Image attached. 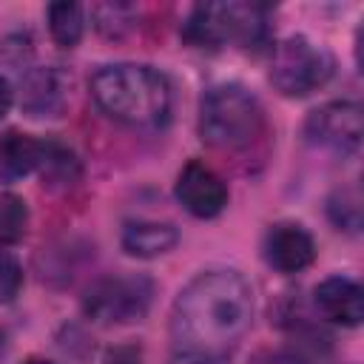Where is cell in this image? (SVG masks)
I'll list each match as a JSON object with an SVG mask.
<instances>
[{
	"mask_svg": "<svg viewBox=\"0 0 364 364\" xmlns=\"http://www.w3.org/2000/svg\"><path fill=\"white\" fill-rule=\"evenodd\" d=\"M264 108L239 82L213 85L199 105V134L222 154L253 151L264 136Z\"/></svg>",
	"mask_w": 364,
	"mask_h": 364,
	"instance_id": "cell-3",
	"label": "cell"
},
{
	"mask_svg": "<svg viewBox=\"0 0 364 364\" xmlns=\"http://www.w3.org/2000/svg\"><path fill=\"white\" fill-rule=\"evenodd\" d=\"M23 287V267L20 262L9 253L0 250V301H11Z\"/></svg>",
	"mask_w": 364,
	"mask_h": 364,
	"instance_id": "cell-19",
	"label": "cell"
},
{
	"mask_svg": "<svg viewBox=\"0 0 364 364\" xmlns=\"http://www.w3.org/2000/svg\"><path fill=\"white\" fill-rule=\"evenodd\" d=\"M264 256L279 273H299L316 259V242L301 225L279 222L264 239Z\"/></svg>",
	"mask_w": 364,
	"mask_h": 364,
	"instance_id": "cell-10",
	"label": "cell"
},
{
	"mask_svg": "<svg viewBox=\"0 0 364 364\" xmlns=\"http://www.w3.org/2000/svg\"><path fill=\"white\" fill-rule=\"evenodd\" d=\"M313 299H316L318 313L327 321H336L344 327H358L364 318V293L353 279L330 276L316 287Z\"/></svg>",
	"mask_w": 364,
	"mask_h": 364,
	"instance_id": "cell-11",
	"label": "cell"
},
{
	"mask_svg": "<svg viewBox=\"0 0 364 364\" xmlns=\"http://www.w3.org/2000/svg\"><path fill=\"white\" fill-rule=\"evenodd\" d=\"M154 299V282L145 276H114L88 287L85 313L100 324L139 321Z\"/></svg>",
	"mask_w": 364,
	"mask_h": 364,
	"instance_id": "cell-6",
	"label": "cell"
},
{
	"mask_svg": "<svg viewBox=\"0 0 364 364\" xmlns=\"http://www.w3.org/2000/svg\"><path fill=\"white\" fill-rule=\"evenodd\" d=\"M91 14L97 20V28L105 37H122L136 20V9L128 3H100V6H94Z\"/></svg>",
	"mask_w": 364,
	"mask_h": 364,
	"instance_id": "cell-18",
	"label": "cell"
},
{
	"mask_svg": "<svg viewBox=\"0 0 364 364\" xmlns=\"http://www.w3.org/2000/svg\"><path fill=\"white\" fill-rule=\"evenodd\" d=\"M179 242V230L168 222H131L122 230V247L131 256L154 259L168 253Z\"/></svg>",
	"mask_w": 364,
	"mask_h": 364,
	"instance_id": "cell-12",
	"label": "cell"
},
{
	"mask_svg": "<svg viewBox=\"0 0 364 364\" xmlns=\"http://www.w3.org/2000/svg\"><path fill=\"white\" fill-rule=\"evenodd\" d=\"M48 31L54 37L57 46L63 48H74L82 40V28H85V17H82V6L60 0L48 6Z\"/></svg>",
	"mask_w": 364,
	"mask_h": 364,
	"instance_id": "cell-15",
	"label": "cell"
},
{
	"mask_svg": "<svg viewBox=\"0 0 364 364\" xmlns=\"http://www.w3.org/2000/svg\"><path fill=\"white\" fill-rule=\"evenodd\" d=\"M28 230V205L23 196L0 193V245H17Z\"/></svg>",
	"mask_w": 364,
	"mask_h": 364,
	"instance_id": "cell-16",
	"label": "cell"
},
{
	"mask_svg": "<svg viewBox=\"0 0 364 364\" xmlns=\"http://www.w3.org/2000/svg\"><path fill=\"white\" fill-rule=\"evenodd\" d=\"M327 216L338 230L355 233L361 228V196L355 188H341L327 199Z\"/></svg>",
	"mask_w": 364,
	"mask_h": 364,
	"instance_id": "cell-17",
	"label": "cell"
},
{
	"mask_svg": "<svg viewBox=\"0 0 364 364\" xmlns=\"http://www.w3.org/2000/svg\"><path fill=\"white\" fill-rule=\"evenodd\" d=\"M37 168H40V173H43V179L48 185H71L80 176V159H77V154L65 142H60V139L40 142Z\"/></svg>",
	"mask_w": 364,
	"mask_h": 364,
	"instance_id": "cell-14",
	"label": "cell"
},
{
	"mask_svg": "<svg viewBox=\"0 0 364 364\" xmlns=\"http://www.w3.org/2000/svg\"><path fill=\"white\" fill-rule=\"evenodd\" d=\"M91 97L111 119L142 131L165 128L173 108L168 77L142 63L102 65L91 77Z\"/></svg>",
	"mask_w": 364,
	"mask_h": 364,
	"instance_id": "cell-2",
	"label": "cell"
},
{
	"mask_svg": "<svg viewBox=\"0 0 364 364\" xmlns=\"http://www.w3.org/2000/svg\"><path fill=\"white\" fill-rule=\"evenodd\" d=\"M182 37L199 48H219L225 43L262 48L270 40L267 9L259 3H199L188 14Z\"/></svg>",
	"mask_w": 364,
	"mask_h": 364,
	"instance_id": "cell-4",
	"label": "cell"
},
{
	"mask_svg": "<svg viewBox=\"0 0 364 364\" xmlns=\"http://www.w3.org/2000/svg\"><path fill=\"white\" fill-rule=\"evenodd\" d=\"M11 102H14V91H11L9 80H3V77H0V117H6V114H9Z\"/></svg>",
	"mask_w": 364,
	"mask_h": 364,
	"instance_id": "cell-20",
	"label": "cell"
},
{
	"mask_svg": "<svg viewBox=\"0 0 364 364\" xmlns=\"http://www.w3.org/2000/svg\"><path fill=\"white\" fill-rule=\"evenodd\" d=\"M253 321V290L236 270H205L191 279L171 310L179 358L222 364Z\"/></svg>",
	"mask_w": 364,
	"mask_h": 364,
	"instance_id": "cell-1",
	"label": "cell"
},
{
	"mask_svg": "<svg viewBox=\"0 0 364 364\" xmlns=\"http://www.w3.org/2000/svg\"><path fill=\"white\" fill-rule=\"evenodd\" d=\"M333 68L336 60L321 43H313L304 34H293L273 48L270 82L284 97H307L333 77Z\"/></svg>",
	"mask_w": 364,
	"mask_h": 364,
	"instance_id": "cell-5",
	"label": "cell"
},
{
	"mask_svg": "<svg viewBox=\"0 0 364 364\" xmlns=\"http://www.w3.org/2000/svg\"><path fill=\"white\" fill-rule=\"evenodd\" d=\"M68 102V77L57 65L31 68L20 82V108L28 117H57Z\"/></svg>",
	"mask_w": 364,
	"mask_h": 364,
	"instance_id": "cell-9",
	"label": "cell"
},
{
	"mask_svg": "<svg viewBox=\"0 0 364 364\" xmlns=\"http://www.w3.org/2000/svg\"><path fill=\"white\" fill-rule=\"evenodd\" d=\"M26 364H51V361H43V358H31V361H26Z\"/></svg>",
	"mask_w": 364,
	"mask_h": 364,
	"instance_id": "cell-21",
	"label": "cell"
},
{
	"mask_svg": "<svg viewBox=\"0 0 364 364\" xmlns=\"http://www.w3.org/2000/svg\"><path fill=\"white\" fill-rule=\"evenodd\" d=\"M40 142L20 131H6L0 136V179L11 182L37 168Z\"/></svg>",
	"mask_w": 364,
	"mask_h": 364,
	"instance_id": "cell-13",
	"label": "cell"
},
{
	"mask_svg": "<svg viewBox=\"0 0 364 364\" xmlns=\"http://www.w3.org/2000/svg\"><path fill=\"white\" fill-rule=\"evenodd\" d=\"M304 134L313 145L327 148L333 154H341V156L355 154L361 148V134H364L361 105L350 100L327 102L307 117Z\"/></svg>",
	"mask_w": 364,
	"mask_h": 364,
	"instance_id": "cell-7",
	"label": "cell"
},
{
	"mask_svg": "<svg viewBox=\"0 0 364 364\" xmlns=\"http://www.w3.org/2000/svg\"><path fill=\"white\" fill-rule=\"evenodd\" d=\"M173 191H176L179 205L196 219L219 216L228 205V185L210 165H205L199 159H191L179 171Z\"/></svg>",
	"mask_w": 364,
	"mask_h": 364,
	"instance_id": "cell-8",
	"label": "cell"
}]
</instances>
